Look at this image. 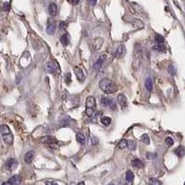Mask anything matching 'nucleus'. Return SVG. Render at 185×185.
<instances>
[{"label":"nucleus","mask_w":185,"mask_h":185,"mask_svg":"<svg viewBox=\"0 0 185 185\" xmlns=\"http://www.w3.org/2000/svg\"><path fill=\"white\" fill-rule=\"evenodd\" d=\"M99 88L106 94H114L118 91L117 84L107 78H104L99 81Z\"/></svg>","instance_id":"obj_1"},{"label":"nucleus","mask_w":185,"mask_h":185,"mask_svg":"<svg viewBox=\"0 0 185 185\" xmlns=\"http://www.w3.org/2000/svg\"><path fill=\"white\" fill-rule=\"evenodd\" d=\"M0 133H1L3 140L7 145H11L13 144V135H12V132H11V130L8 125L0 126Z\"/></svg>","instance_id":"obj_2"},{"label":"nucleus","mask_w":185,"mask_h":185,"mask_svg":"<svg viewBox=\"0 0 185 185\" xmlns=\"http://www.w3.org/2000/svg\"><path fill=\"white\" fill-rule=\"evenodd\" d=\"M59 70V66L56 61H50L45 65V71L48 73H56Z\"/></svg>","instance_id":"obj_3"},{"label":"nucleus","mask_w":185,"mask_h":185,"mask_svg":"<svg viewBox=\"0 0 185 185\" xmlns=\"http://www.w3.org/2000/svg\"><path fill=\"white\" fill-rule=\"evenodd\" d=\"M101 103L104 107H108L110 109L115 110L116 109V102L111 99V98H108V97H103L101 100Z\"/></svg>","instance_id":"obj_4"},{"label":"nucleus","mask_w":185,"mask_h":185,"mask_svg":"<svg viewBox=\"0 0 185 185\" xmlns=\"http://www.w3.org/2000/svg\"><path fill=\"white\" fill-rule=\"evenodd\" d=\"M57 29V23L55 21L53 20H49L47 26H46V32H47L48 34H54Z\"/></svg>","instance_id":"obj_5"},{"label":"nucleus","mask_w":185,"mask_h":185,"mask_svg":"<svg viewBox=\"0 0 185 185\" xmlns=\"http://www.w3.org/2000/svg\"><path fill=\"white\" fill-rule=\"evenodd\" d=\"M40 141L43 143V144H47V145H56L58 143L57 139L55 137H52V136H44V137H42L40 139Z\"/></svg>","instance_id":"obj_6"},{"label":"nucleus","mask_w":185,"mask_h":185,"mask_svg":"<svg viewBox=\"0 0 185 185\" xmlns=\"http://www.w3.org/2000/svg\"><path fill=\"white\" fill-rule=\"evenodd\" d=\"M106 59H107V55L106 54H101L100 57L98 58V59L96 60V62L94 64V69L95 70H99L102 67V65L104 64V61L106 60Z\"/></svg>","instance_id":"obj_7"},{"label":"nucleus","mask_w":185,"mask_h":185,"mask_svg":"<svg viewBox=\"0 0 185 185\" xmlns=\"http://www.w3.org/2000/svg\"><path fill=\"white\" fill-rule=\"evenodd\" d=\"M85 105H86V108H92V109H95L96 108V98L94 96H88L86 98Z\"/></svg>","instance_id":"obj_8"},{"label":"nucleus","mask_w":185,"mask_h":185,"mask_svg":"<svg viewBox=\"0 0 185 185\" xmlns=\"http://www.w3.org/2000/svg\"><path fill=\"white\" fill-rule=\"evenodd\" d=\"M117 101L121 106L122 108H125L128 107V100H127V98H126V96L124 95H122V94L119 95L118 97H117Z\"/></svg>","instance_id":"obj_9"},{"label":"nucleus","mask_w":185,"mask_h":185,"mask_svg":"<svg viewBox=\"0 0 185 185\" xmlns=\"http://www.w3.org/2000/svg\"><path fill=\"white\" fill-rule=\"evenodd\" d=\"M74 72H75V75H76L77 79L80 81H83L85 80V74H84V72L82 71L81 69H80L78 67H75L74 68Z\"/></svg>","instance_id":"obj_10"},{"label":"nucleus","mask_w":185,"mask_h":185,"mask_svg":"<svg viewBox=\"0 0 185 185\" xmlns=\"http://www.w3.org/2000/svg\"><path fill=\"white\" fill-rule=\"evenodd\" d=\"M125 53H126V48H125V46H124L123 44H120V45H119L118 49L116 50L115 56H116V58H118V59H121L122 57H124Z\"/></svg>","instance_id":"obj_11"},{"label":"nucleus","mask_w":185,"mask_h":185,"mask_svg":"<svg viewBox=\"0 0 185 185\" xmlns=\"http://www.w3.org/2000/svg\"><path fill=\"white\" fill-rule=\"evenodd\" d=\"M17 166H18V162H17V160H15L14 158H9V159L7 161V163H6V167H7V168L9 169V170L15 169V168H17Z\"/></svg>","instance_id":"obj_12"},{"label":"nucleus","mask_w":185,"mask_h":185,"mask_svg":"<svg viewBox=\"0 0 185 185\" xmlns=\"http://www.w3.org/2000/svg\"><path fill=\"white\" fill-rule=\"evenodd\" d=\"M60 42H61V43L63 44V45H65V46H67V45H69L70 44V35L69 34V33H64L61 37H60Z\"/></svg>","instance_id":"obj_13"},{"label":"nucleus","mask_w":185,"mask_h":185,"mask_svg":"<svg viewBox=\"0 0 185 185\" xmlns=\"http://www.w3.org/2000/svg\"><path fill=\"white\" fill-rule=\"evenodd\" d=\"M48 12L50 14V16H56L58 13V7L55 3H51L48 7Z\"/></svg>","instance_id":"obj_14"},{"label":"nucleus","mask_w":185,"mask_h":185,"mask_svg":"<svg viewBox=\"0 0 185 185\" xmlns=\"http://www.w3.org/2000/svg\"><path fill=\"white\" fill-rule=\"evenodd\" d=\"M9 181L12 185H20L21 182V178L19 175H14V176H12V177L9 179Z\"/></svg>","instance_id":"obj_15"},{"label":"nucleus","mask_w":185,"mask_h":185,"mask_svg":"<svg viewBox=\"0 0 185 185\" xmlns=\"http://www.w3.org/2000/svg\"><path fill=\"white\" fill-rule=\"evenodd\" d=\"M34 152L33 151H29L28 153H26L25 157H24V160L27 164H30L32 163V161L33 160V157H34Z\"/></svg>","instance_id":"obj_16"},{"label":"nucleus","mask_w":185,"mask_h":185,"mask_svg":"<svg viewBox=\"0 0 185 185\" xmlns=\"http://www.w3.org/2000/svg\"><path fill=\"white\" fill-rule=\"evenodd\" d=\"M131 165L134 167V168H140L144 166V163L142 162V160L138 159V158H135L131 161Z\"/></svg>","instance_id":"obj_17"},{"label":"nucleus","mask_w":185,"mask_h":185,"mask_svg":"<svg viewBox=\"0 0 185 185\" xmlns=\"http://www.w3.org/2000/svg\"><path fill=\"white\" fill-rule=\"evenodd\" d=\"M145 88H146L149 92L152 91V89H153V81H152V79H151L150 77H148V78L145 80Z\"/></svg>","instance_id":"obj_18"},{"label":"nucleus","mask_w":185,"mask_h":185,"mask_svg":"<svg viewBox=\"0 0 185 185\" xmlns=\"http://www.w3.org/2000/svg\"><path fill=\"white\" fill-rule=\"evenodd\" d=\"M175 154H176L178 157H183V156L185 155V147H184V146H179L178 148H176Z\"/></svg>","instance_id":"obj_19"},{"label":"nucleus","mask_w":185,"mask_h":185,"mask_svg":"<svg viewBox=\"0 0 185 185\" xmlns=\"http://www.w3.org/2000/svg\"><path fill=\"white\" fill-rule=\"evenodd\" d=\"M76 141L80 143L81 145H83L85 143V137L82 133H77L76 134Z\"/></svg>","instance_id":"obj_20"},{"label":"nucleus","mask_w":185,"mask_h":185,"mask_svg":"<svg viewBox=\"0 0 185 185\" xmlns=\"http://www.w3.org/2000/svg\"><path fill=\"white\" fill-rule=\"evenodd\" d=\"M101 122H102V124H104L105 126H108V125H110L111 124V121H112V119H111V118H109V117H102L101 118Z\"/></svg>","instance_id":"obj_21"},{"label":"nucleus","mask_w":185,"mask_h":185,"mask_svg":"<svg viewBox=\"0 0 185 185\" xmlns=\"http://www.w3.org/2000/svg\"><path fill=\"white\" fill-rule=\"evenodd\" d=\"M153 48H154L155 50H157V51L163 52V51L166 50V46H165L163 43H157V44L154 45V47H153Z\"/></svg>","instance_id":"obj_22"},{"label":"nucleus","mask_w":185,"mask_h":185,"mask_svg":"<svg viewBox=\"0 0 185 185\" xmlns=\"http://www.w3.org/2000/svg\"><path fill=\"white\" fill-rule=\"evenodd\" d=\"M127 146H128V141H127V140H121V141L119 143L117 148H118V149H124V148H126Z\"/></svg>","instance_id":"obj_23"},{"label":"nucleus","mask_w":185,"mask_h":185,"mask_svg":"<svg viewBox=\"0 0 185 185\" xmlns=\"http://www.w3.org/2000/svg\"><path fill=\"white\" fill-rule=\"evenodd\" d=\"M133 179H134V174L132 173V171L128 170L127 173H126V179H127V181L131 182L133 180Z\"/></svg>","instance_id":"obj_24"},{"label":"nucleus","mask_w":185,"mask_h":185,"mask_svg":"<svg viewBox=\"0 0 185 185\" xmlns=\"http://www.w3.org/2000/svg\"><path fill=\"white\" fill-rule=\"evenodd\" d=\"M141 140L145 144V145H150V138L148 136V134H143L141 137Z\"/></svg>","instance_id":"obj_25"},{"label":"nucleus","mask_w":185,"mask_h":185,"mask_svg":"<svg viewBox=\"0 0 185 185\" xmlns=\"http://www.w3.org/2000/svg\"><path fill=\"white\" fill-rule=\"evenodd\" d=\"M136 146H137V145H136V143L134 142V141H128V148L130 150V151H133V150H135L136 149Z\"/></svg>","instance_id":"obj_26"},{"label":"nucleus","mask_w":185,"mask_h":185,"mask_svg":"<svg viewBox=\"0 0 185 185\" xmlns=\"http://www.w3.org/2000/svg\"><path fill=\"white\" fill-rule=\"evenodd\" d=\"M149 185H162V182L155 178H152L149 179Z\"/></svg>","instance_id":"obj_27"},{"label":"nucleus","mask_w":185,"mask_h":185,"mask_svg":"<svg viewBox=\"0 0 185 185\" xmlns=\"http://www.w3.org/2000/svg\"><path fill=\"white\" fill-rule=\"evenodd\" d=\"M155 38H156V41L157 42V43H164V37L162 35L157 33L156 36H155Z\"/></svg>","instance_id":"obj_28"},{"label":"nucleus","mask_w":185,"mask_h":185,"mask_svg":"<svg viewBox=\"0 0 185 185\" xmlns=\"http://www.w3.org/2000/svg\"><path fill=\"white\" fill-rule=\"evenodd\" d=\"M165 143H166L168 146H170V145H173L174 141H173V139H172V138H170V137H167V138L165 139Z\"/></svg>","instance_id":"obj_29"},{"label":"nucleus","mask_w":185,"mask_h":185,"mask_svg":"<svg viewBox=\"0 0 185 185\" xmlns=\"http://www.w3.org/2000/svg\"><path fill=\"white\" fill-rule=\"evenodd\" d=\"M85 113H86V115H87L88 117H92V116H94L95 109H92V108H86Z\"/></svg>","instance_id":"obj_30"},{"label":"nucleus","mask_w":185,"mask_h":185,"mask_svg":"<svg viewBox=\"0 0 185 185\" xmlns=\"http://www.w3.org/2000/svg\"><path fill=\"white\" fill-rule=\"evenodd\" d=\"M3 10L4 11H9V9H10V4H9V2H5L4 4H3Z\"/></svg>","instance_id":"obj_31"},{"label":"nucleus","mask_w":185,"mask_h":185,"mask_svg":"<svg viewBox=\"0 0 185 185\" xmlns=\"http://www.w3.org/2000/svg\"><path fill=\"white\" fill-rule=\"evenodd\" d=\"M66 82L69 84V83H70V81H71V77H70V73H67L66 74Z\"/></svg>","instance_id":"obj_32"},{"label":"nucleus","mask_w":185,"mask_h":185,"mask_svg":"<svg viewBox=\"0 0 185 185\" xmlns=\"http://www.w3.org/2000/svg\"><path fill=\"white\" fill-rule=\"evenodd\" d=\"M79 1L80 0H68V2L70 3V4H71V5H78L79 4Z\"/></svg>","instance_id":"obj_33"},{"label":"nucleus","mask_w":185,"mask_h":185,"mask_svg":"<svg viewBox=\"0 0 185 185\" xmlns=\"http://www.w3.org/2000/svg\"><path fill=\"white\" fill-rule=\"evenodd\" d=\"M59 27H60L61 30H65V29L67 28V23L64 22V21H61V22L59 23Z\"/></svg>","instance_id":"obj_34"},{"label":"nucleus","mask_w":185,"mask_h":185,"mask_svg":"<svg viewBox=\"0 0 185 185\" xmlns=\"http://www.w3.org/2000/svg\"><path fill=\"white\" fill-rule=\"evenodd\" d=\"M156 157H157V155H156V154H150V153H148V154L146 155L147 159H153V158H155Z\"/></svg>","instance_id":"obj_35"},{"label":"nucleus","mask_w":185,"mask_h":185,"mask_svg":"<svg viewBox=\"0 0 185 185\" xmlns=\"http://www.w3.org/2000/svg\"><path fill=\"white\" fill-rule=\"evenodd\" d=\"M168 71L171 73V74H175V69H174V67L172 66V65H170L169 67H168Z\"/></svg>","instance_id":"obj_36"},{"label":"nucleus","mask_w":185,"mask_h":185,"mask_svg":"<svg viewBox=\"0 0 185 185\" xmlns=\"http://www.w3.org/2000/svg\"><path fill=\"white\" fill-rule=\"evenodd\" d=\"M45 185H59L57 182H55V181H46L45 182Z\"/></svg>","instance_id":"obj_37"},{"label":"nucleus","mask_w":185,"mask_h":185,"mask_svg":"<svg viewBox=\"0 0 185 185\" xmlns=\"http://www.w3.org/2000/svg\"><path fill=\"white\" fill-rule=\"evenodd\" d=\"M87 1H88L92 6H95V5L96 4V1H97V0H87Z\"/></svg>","instance_id":"obj_38"},{"label":"nucleus","mask_w":185,"mask_h":185,"mask_svg":"<svg viewBox=\"0 0 185 185\" xmlns=\"http://www.w3.org/2000/svg\"><path fill=\"white\" fill-rule=\"evenodd\" d=\"M2 185H12V184H11V183H10L9 181H6V182H4V183H3Z\"/></svg>","instance_id":"obj_39"},{"label":"nucleus","mask_w":185,"mask_h":185,"mask_svg":"<svg viewBox=\"0 0 185 185\" xmlns=\"http://www.w3.org/2000/svg\"><path fill=\"white\" fill-rule=\"evenodd\" d=\"M77 185H85V184H84V182H83V181H81V182H79Z\"/></svg>","instance_id":"obj_40"},{"label":"nucleus","mask_w":185,"mask_h":185,"mask_svg":"<svg viewBox=\"0 0 185 185\" xmlns=\"http://www.w3.org/2000/svg\"><path fill=\"white\" fill-rule=\"evenodd\" d=\"M108 185H114V183H109Z\"/></svg>","instance_id":"obj_41"},{"label":"nucleus","mask_w":185,"mask_h":185,"mask_svg":"<svg viewBox=\"0 0 185 185\" xmlns=\"http://www.w3.org/2000/svg\"><path fill=\"white\" fill-rule=\"evenodd\" d=\"M184 185H185V183H184Z\"/></svg>","instance_id":"obj_42"}]
</instances>
